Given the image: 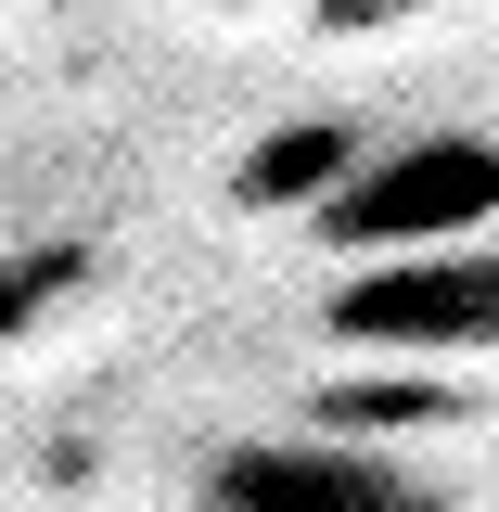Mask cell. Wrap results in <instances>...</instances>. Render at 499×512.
I'll return each mask as SVG.
<instances>
[{
  "label": "cell",
  "mask_w": 499,
  "mask_h": 512,
  "mask_svg": "<svg viewBox=\"0 0 499 512\" xmlns=\"http://www.w3.org/2000/svg\"><path fill=\"white\" fill-rule=\"evenodd\" d=\"M499 218V141H474V128H423L410 154H384V167H359V180L320 205V244L346 256H448V244H487Z\"/></svg>",
  "instance_id": "1"
},
{
  "label": "cell",
  "mask_w": 499,
  "mask_h": 512,
  "mask_svg": "<svg viewBox=\"0 0 499 512\" xmlns=\"http://www.w3.org/2000/svg\"><path fill=\"white\" fill-rule=\"evenodd\" d=\"M192 512H448L423 461L372 436H231L205 461Z\"/></svg>",
  "instance_id": "2"
},
{
  "label": "cell",
  "mask_w": 499,
  "mask_h": 512,
  "mask_svg": "<svg viewBox=\"0 0 499 512\" xmlns=\"http://www.w3.org/2000/svg\"><path fill=\"white\" fill-rule=\"evenodd\" d=\"M333 346H359V359H487L499 346V244L359 269L333 295Z\"/></svg>",
  "instance_id": "3"
},
{
  "label": "cell",
  "mask_w": 499,
  "mask_h": 512,
  "mask_svg": "<svg viewBox=\"0 0 499 512\" xmlns=\"http://www.w3.org/2000/svg\"><path fill=\"white\" fill-rule=\"evenodd\" d=\"M346 180H359V141L320 116V128H282V141H269V154L244 167V205H308V218H320V205H333Z\"/></svg>",
  "instance_id": "4"
}]
</instances>
